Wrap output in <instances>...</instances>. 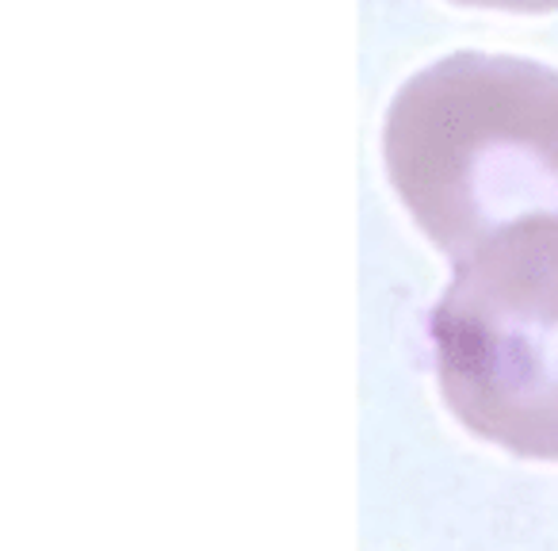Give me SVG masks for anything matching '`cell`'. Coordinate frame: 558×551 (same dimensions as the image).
<instances>
[{"label": "cell", "mask_w": 558, "mask_h": 551, "mask_svg": "<svg viewBox=\"0 0 558 551\" xmlns=\"http://www.w3.org/2000/svg\"><path fill=\"white\" fill-rule=\"evenodd\" d=\"M387 169L451 261L497 230L558 218V73L527 58H444L390 108Z\"/></svg>", "instance_id": "1"}, {"label": "cell", "mask_w": 558, "mask_h": 551, "mask_svg": "<svg viewBox=\"0 0 558 551\" xmlns=\"http://www.w3.org/2000/svg\"><path fill=\"white\" fill-rule=\"evenodd\" d=\"M428 337L444 403L474 436L558 464V218L497 230L456 261Z\"/></svg>", "instance_id": "2"}, {"label": "cell", "mask_w": 558, "mask_h": 551, "mask_svg": "<svg viewBox=\"0 0 558 551\" xmlns=\"http://www.w3.org/2000/svg\"><path fill=\"white\" fill-rule=\"evenodd\" d=\"M463 4H482V9H558V0H463Z\"/></svg>", "instance_id": "3"}]
</instances>
